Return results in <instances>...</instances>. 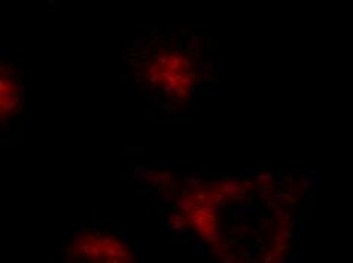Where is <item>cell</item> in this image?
<instances>
[{
    "instance_id": "cell-1",
    "label": "cell",
    "mask_w": 353,
    "mask_h": 263,
    "mask_svg": "<svg viewBox=\"0 0 353 263\" xmlns=\"http://www.w3.org/2000/svg\"><path fill=\"white\" fill-rule=\"evenodd\" d=\"M68 263H131L125 248L102 235L81 236L70 248Z\"/></svg>"
}]
</instances>
